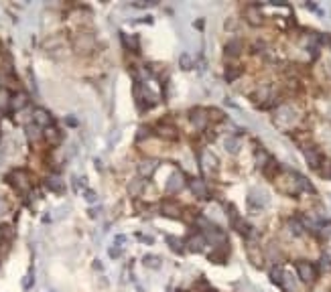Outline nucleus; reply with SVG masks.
Listing matches in <instances>:
<instances>
[{"mask_svg":"<svg viewBox=\"0 0 331 292\" xmlns=\"http://www.w3.org/2000/svg\"><path fill=\"white\" fill-rule=\"evenodd\" d=\"M197 159H199L201 172L205 174V177H216V174L220 172V161H218V157L209 148H201Z\"/></svg>","mask_w":331,"mask_h":292,"instance_id":"nucleus-3","label":"nucleus"},{"mask_svg":"<svg viewBox=\"0 0 331 292\" xmlns=\"http://www.w3.org/2000/svg\"><path fill=\"white\" fill-rule=\"evenodd\" d=\"M144 266H148V268H161V258H157V256H144Z\"/></svg>","mask_w":331,"mask_h":292,"instance_id":"nucleus-32","label":"nucleus"},{"mask_svg":"<svg viewBox=\"0 0 331 292\" xmlns=\"http://www.w3.org/2000/svg\"><path fill=\"white\" fill-rule=\"evenodd\" d=\"M161 213L169 219H181L183 217V207L175 199H165L161 203Z\"/></svg>","mask_w":331,"mask_h":292,"instance_id":"nucleus-9","label":"nucleus"},{"mask_svg":"<svg viewBox=\"0 0 331 292\" xmlns=\"http://www.w3.org/2000/svg\"><path fill=\"white\" fill-rule=\"evenodd\" d=\"M319 233H321V238H331V221H325L319 227Z\"/></svg>","mask_w":331,"mask_h":292,"instance_id":"nucleus-33","label":"nucleus"},{"mask_svg":"<svg viewBox=\"0 0 331 292\" xmlns=\"http://www.w3.org/2000/svg\"><path fill=\"white\" fill-rule=\"evenodd\" d=\"M144 189H146V179L136 177L128 183V195L130 197H141V195L144 193Z\"/></svg>","mask_w":331,"mask_h":292,"instance_id":"nucleus-18","label":"nucleus"},{"mask_svg":"<svg viewBox=\"0 0 331 292\" xmlns=\"http://www.w3.org/2000/svg\"><path fill=\"white\" fill-rule=\"evenodd\" d=\"M136 170H139V177L141 179H148V177H152V174L159 170V161L152 159V157L142 159L139 165H136Z\"/></svg>","mask_w":331,"mask_h":292,"instance_id":"nucleus-10","label":"nucleus"},{"mask_svg":"<svg viewBox=\"0 0 331 292\" xmlns=\"http://www.w3.org/2000/svg\"><path fill=\"white\" fill-rule=\"evenodd\" d=\"M246 250H248V258L252 260V264H256V266H262V260H264V254H262V250L252 242V240H248V246H246Z\"/></svg>","mask_w":331,"mask_h":292,"instance_id":"nucleus-17","label":"nucleus"},{"mask_svg":"<svg viewBox=\"0 0 331 292\" xmlns=\"http://www.w3.org/2000/svg\"><path fill=\"white\" fill-rule=\"evenodd\" d=\"M189 191L193 197H197V199H211V191H209V185L205 179H199V177H193L189 181Z\"/></svg>","mask_w":331,"mask_h":292,"instance_id":"nucleus-7","label":"nucleus"},{"mask_svg":"<svg viewBox=\"0 0 331 292\" xmlns=\"http://www.w3.org/2000/svg\"><path fill=\"white\" fill-rule=\"evenodd\" d=\"M45 187L53 193H63V181L59 174H49V177L45 179Z\"/></svg>","mask_w":331,"mask_h":292,"instance_id":"nucleus-23","label":"nucleus"},{"mask_svg":"<svg viewBox=\"0 0 331 292\" xmlns=\"http://www.w3.org/2000/svg\"><path fill=\"white\" fill-rule=\"evenodd\" d=\"M185 185H187L185 174L179 168H173L171 174H169V179H167V187L165 189H167L169 195H177V193H181L185 189Z\"/></svg>","mask_w":331,"mask_h":292,"instance_id":"nucleus-4","label":"nucleus"},{"mask_svg":"<svg viewBox=\"0 0 331 292\" xmlns=\"http://www.w3.org/2000/svg\"><path fill=\"white\" fill-rule=\"evenodd\" d=\"M286 229H288L290 236H303V233H305V225L299 219H288Z\"/></svg>","mask_w":331,"mask_h":292,"instance_id":"nucleus-26","label":"nucleus"},{"mask_svg":"<svg viewBox=\"0 0 331 292\" xmlns=\"http://www.w3.org/2000/svg\"><path fill=\"white\" fill-rule=\"evenodd\" d=\"M211 292H218V290H211Z\"/></svg>","mask_w":331,"mask_h":292,"instance_id":"nucleus-37","label":"nucleus"},{"mask_svg":"<svg viewBox=\"0 0 331 292\" xmlns=\"http://www.w3.org/2000/svg\"><path fill=\"white\" fill-rule=\"evenodd\" d=\"M86 199H88L90 203H95V193H94V191H86Z\"/></svg>","mask_w":331,"mask_h":292,"instance_id":"nucleus-34","label":"nucleus"},{"mask_svg":"<svg viewBox=\"0 0 331 292\" xmlns=\"http://www.w3.org/2000/svg\"><path fill=\"white\" fill-rule=\"evenodd\" d=\"M65 122H67L69 126H77V120H75V118H71V116H69V118H67Z\"/></svg>","mask_w":331,"mask_h":292,"instance_id":"nucleus-35","label":"nucleus"},{"mask_svg":"<svg viewBox=\"0 0 331 292\" xmlns=\"http://www.w3.org/2000/svg\"><path fill=\"white\" fill-rule=\"evenodd\" d=\"M6 181L8 185L21 195H29L31 193V187H33V181H31V174L25 170V168H12L8 174H6Z\"/></svg>","mask_w":331,"mask_h":292,"instance_id":"nucleus-1","label":"nucleus"},{"mask_svg":"<svg viewBox=\"0 0 331 292\" xmlns=\"http://www.w3.org/2000/svg\"><path fill=\"white\" fill-rule=\"evenodd\" d=\"M120 39H122V45L126 47V51L139 53V47H141V43H139V37H136V35H128V33H122V35H120Z\"/></svg>","mask_w":331,"mask_h":292,"instance_id":"nucleus-22","label":"nucleus"},{"mask_svg":"<svg viewBox=\"0 0 331 292\" xmlns=\"http://www.w3.org/2000/svg\"><path fill=\"white\" fill-rule=\"evenodd\" d=\"M305 159H307V163L311 167L317 168L321 165V152L317 148H305Z\"/></svg>","mask_w":331,"mask_h":292,"instance_id":"nucleus-24","label":"nucleus"},{"mask_svg":"<svg viewBox=\"0 0 331 292\" xmlns=\"http://www.w3.org/2000/svg\"><path fill=\"white\" fill-rule=\"evenodd\" d=\"M10 100L12 93L8 87H0V112H8L10 110Z\"/></svg>","mask_w":331,"mask_h":292,"instance_id":"nucleus-25","label":"nucleus"},{"mask_svg":"<svg viewBox=\"0 0 331 292\" xmlns=\"http://www.w3.org/2000/svg\"><path fill=\"white\" fill-rule=\"evenodd\" d=\"M266 201H268V199H266V195H264V193H260V191H256V189H254V191H250L248 205H250L252 209H256V211L262 209V207L266 205Z\"/></svg>","mask_w":331,"mask_h":292,"instance_id":"nucleus-19","label":"nucleus"},{"mask_svg":"<svg viewBox=\"0 0 331 292\" xmlns=\"http://www.w3.org/2000/svg\"><path fill=\"white\" fill-rule=\"evenodd\" d=\"M242 49H244V43H242V39H238V37L230 39V41L226 43V55L228 57H238L242 53Z\"/></svg>","mask_w":331,"mask_h":292,"instance_id":"nucleus-20","label":"nucleus"},{"mask_svg":"<svg viewBox=\"0 0 331 292\" xmlns=\"http://www.w3.org/2000/svg\"><path fill=\"white\" fill-rule=\"evenodd\" d=\"M10 213H12V209H10V203H8L4 197H0V223H2V221H6V219L10 217Z\"/></svg>","mask_w":331,"mask_h":292,"instance_id":"nucleus-28","label":"nucleus"},{"mask_svg":"<svg viewBox=\"0 0 331 292\" xmlns=\"http://www.w3.org/2000/svg\"><path fill=\"white\" fill-rule=\"evenodd\" d=\"M293 120H295V112H293V108H290V106H283V108L277 112V116H275V122H277V126H281V128L290 126V124H293Z\"/></svg>","mask_w":331,"mask_h":292,"instance_id":"nucleus-12","label":"nucleus"},{"mask_svg":"<svg viewBox=\"0 0 331 292\" xmlns=\"http://www.w3.org/2000/svg\"><path fill=\"white\" fill-rule=\"evenodd\" d=\"M154 134L159 136L163 140H177L179 136V130L173 122H167V120H161L157 126H154Z\"/></svg>","mask_w":331,"mask_h":292,"instance_id":"nucleus-8","label":"nucleus"},{"mask_svg":"<svg viewBox=\"0 0 331 292\" xmlns=\"http://www.w3.org/2000/svg\"><path fill=\"white\" fill-rule=\"evenodd\" d=\"M244 14H246V21H248L250 25H254V27L262 25V12H260V6H248Z\"/></svg>","mask_w":331,"mask_h":292,"instance_id":"nucleus-21","label":"nucleus"},{"mask_svg":"<svg viewBox=\"0 0 331 292\" xmlns=\"http://www.w3.org/2000/svg\"><path fill=\"white\" fill-rule=\"evenodd\" d=\"M242 73V69L240 67H234V65H230L228 69H226V80L228 82H234V80H236V77Z\"/></svg>","mask_w":331,"mask_h":292,"instance_id":"nucleus-31","label":"nucleus"},{"mask_svg":"<svg viewBox=\"0 0 331 292\" xmlns=\"http://www.w3.org/2000/svg\"><path fill=\"white\" fill-rule=\"evenodd\" d=\"M297 276L305 284H313L317 280V268L307 260H301V262H297Z\"/></svg>","mask_w":331,"mask_h":292,"instance_id":"nucleus-5","label":"nucleus"},{"mask_svg":"<svg viewBox=\"0 0 331 292\" xmlns=\"http://www.w3.org/2000/svg\"><path fill=\"white\" fill-rule=\"evenodd\" d=\"M224 146H226L228 152L238 154V152H240V140H238V136H228V138L224 140Z\"/></svg>","mask_w":331,"mask_h":292,"instance_id":"nucleus-27","label":"nucleus"},{"mask_svg":"<svg viewBox=\"0 0 331 292\" xmlns=\"http://www.w3.org/2000/svg\"><path fill=\"white\" fill-rule=\"evenodd\" d=\"M71 45H73V49H75L77 55H88V53H92L94 47H95V37H94V33H90L88 29H80V31L73 33Z\"/></svg>","mask_w":331,"mask_h":292,"instance_id":"nucleus-2","label":"nucleus"},{"mask_svg":"<svg viewBox=\"0 0 331 292\" xmlns=\"http://www.w3.org/2000/svg\"><path fill=\"white\" fill-rule=\"evenodd\" d=\"M205 246H207V242H205V236L201 231L191 233L185 240V250H189V251H205Z\"/></svg>","mask_w":331,"mask_h":292,"instance_id":"nucleus-11","label":"nucleus"},{"mask_svg":"<svg viewBox=\"0 0 331 292\" xmlns=\"http://www.w3.org/2000/svg\"><path fill=\"white\" fill-rule=\"evenodd\" d=\"M179 65H181V69H193V57L189 53H183L179 57Z\"/></svg>","mask_w":331,"mask_h":292,"instance_id":"nucleus-30","label":"nucleus"},{"mask_svg":"<svg viewBox=\"0 0 331 292\" xmlns=\"http://www.w3.org/2000/svg\"><path fill=\"white\" fill-rule=\"evenodd\" d=\"M169 248L175 251V254H185L183 242H181V240H177V238H169Z\"/></svg>","mask_w":331,"mask_h":292,"instance_id":"nucleus-29","label":"nucleus"},{"mask_svg":"<svg viewBox=\"0 0 331 292\" xmlns=\"http://www.w3.org/2000/svg\"><path fill=\"white\" fill-rule=\"evenodd\" d=\"M110 256H112V258H116V256H118V250L112 248V250H110Z\"/></svg>","mask_w":331,"mask_h":292,"instance_id":"nucleus-36","label":"nucleus"},{"mask_svg":"<svg viewBox=\"0 0 331 292\" xmlns=\"http://www.w3.org/2000/svg\"><path fill=\"white\" fill-rule=\"evenodd\" d=\"M29 106V93L27 91H14L10 100V112H23Z\"/></svg>","mask_w":331,"mask_h":292,"instance_id":"nucleus-14","label":"nucleus"},{"mask_svg":"<svg viewBox=\"0 0 331 292\" xmlns=\"http://www.w3.org/2000/svg\"><path fill=\"white\" fill-rule=\"evenodd\" d=\"M61 138H63V134H61V130H59V128L49 126V128H45V130H43V140H45L49 146H57V144L61 142Z\"/></svg>","mask_w":331,"mask_h":292,"instance_id":"nucleus-15","label":"nucleus"},{"mask_svg":"<svg viewBox=\"0 0 331 292\" xmlns=\"http://www.w3.org/2000/svg\"><path fill=\"white\" fill-rule=\"evenodd\" d=\"M33 122L39 126V128H49V126H53V116L47 112V110H43V108H37V110H33Z\"/></svg>","mask_w":331,"mask_h":292,"instance_id":"nucleus-13","label":"nucleus"},{"mask_svg":"<svg viewBox=\"0 0 331 292\" xmlns=\"http://www.w3.org/2000/svg\"><path fill=\"white\" fill-rule=\"evenodd\" d=\"M25 136L31 144H37L39 140H43V128H39L35 122L25 124Z\"/></svg>","mask_w":331,"mask_h":292,"instance_id":"nucleus-16","label":"nucleus"},{"mask_svg":"<svg viewBox=\"0 0 331 292\" xmlns=\"http://www.w3.org/2000/svg\"><path fill=\"white\" fill-rule=\"evenodd\" d=\"M187 116H189V122H191V126L195 128V130H199V132H203V130L207 128V124H209V116H207V110H203V108H191Z\"/></svg>","mask_w":331,"mask_h":292,"instance_id":"nucleus-6","label":"nucleus"}]
</instances>
